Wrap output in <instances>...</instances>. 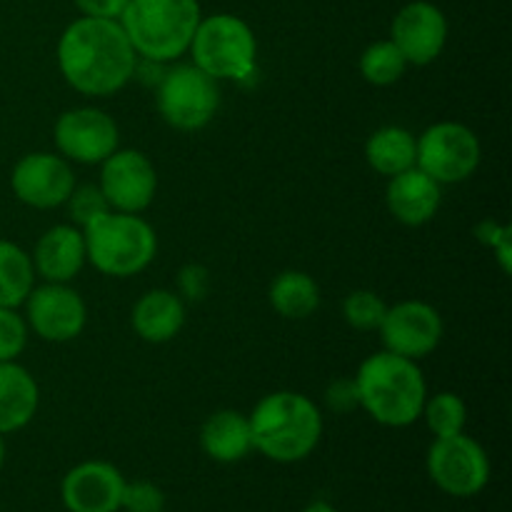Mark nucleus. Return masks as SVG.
<instances>
[{
	"instance_id": "nucleus-1",
	"label": "nucleus",
	"mask_w": 512,
	"mask_h": 512,
	"mask_svg": "<svg viewBox=\"0 0 512 512\" xmlns=\"http://www.w3.org/2000/svg\"><path fill=\"white\" fill-rule=\"evenodd\" d=\"M58 65L65 83L83 95H113L138 70V55L118 20L78 18L63 30Z\"/></svg>"
},
{
	"instance_id": "nucleus-2",
	"label": "nucleus",
	"mask_w": 512,
	"mask_h": 512,
	"mask_svg": "<svg viewBox=\"0 0 512 512\" xmlns=\"http://www.w3.org/2000/svg\"><path fill=\"white\" fill-rule=\"evenodd\" d=\"M358 405L380 425L405 428L423 415L425 405V378L415 360L395 355L390 350L375 353L360 365L358 378Z\"/></svg>"
},
{
	"instance_id": "nucleus-3",
	"label": "nucleus",
	"mask_w": 512,
	"mask_h": 512,
	"mask_svg": "<svg viewBox=\"0 0 512 512\" xmlns=\"http://www.w3.org/2000/svg\"><path fill=\"white\" fill-rule=\"evenodd\" d=\"M248 420L253 450L275 463L308 458L323 435V418L313 400L288 390L265 395Z\"/></svg>"
},
{
	"instance_id": "nucleus-4",
	"label": "nucleus",
	"mask_w": 512,
	"mask_h": 512,
	"mask_svg": "<svg viewBox=\"0 0 512 512\" xmlns=\"http://www.w3.org/2000/svg\"><path fill=\"white\" fill-rule=\"evenodd\" d=\"M200 18L198 0H128L118 23L135 55L150 63H170L188 53Z\"/></svg>"
},
{
	"instance_id": "nucleus-5",
	"label": "nucleus",
	"mask_w": 512,
	"mask_h": 512,
	"mask_svg": "<svg viewBox=\"0 0 512 512\" xmlns=\"http://www.w3.org/2000/svg\"><path fill=\"white\" fill-rule=\"evenodd\" d=\"M83 228L85 258L103 275L128 278L153 263L158 238L138 215L105 210Z\"/></svg>"
},
{
	"instance_id": "nucleus-6",
	"label": "nucleus",
	"mask_w": 512,
	"mask_h": 512,
	"mask_svg": "<svg viewBox=\"0 0 512 512\" xmlns=\"http://www.w3.org/2000/svg\"><path fill=\"white\" fill-rule=\"evenodd\" d=\"M193 65L213 80H245L253 75L258 43L253 28L230 13L200 18L193 35Z\"/></svg>"
},
{
	"instance_id": "nucleus-7",
	"label": "nucleus",
	"mask_w": 512,
	"mask_h": 512,
	"mask_svg": "<svg viewBox=\"0 0 512 512\" xmlns=\"http://www.w3.org/2000/svg\"><path fill=\"white\" fill-rule=\"evenodd\" d=\"M158 113L175 130H200L213 120L220 105L218 80L198 65H178L158 83Z\"/></svg>"
},
{
	"instance_id": "nucleus-8",
	"label": "nucleus",
	"mask_w": 512,
	"mask_h": 512,
	"mask_svg": "<svg viewBox=\"0 0 512 512\" xmlns=\"http://www.w3.org/2000/svg\"><path fill=\"white\" fill-rule=\"evenodd\" d=\"M415 165L443 183H463L480 165V140L468 125L438 123L415 140Z\"/></svg>"
},
{
	"instance_id": "nucleus-9",
	"label": "nucleus",
	"mask_w": 512,
	"mask_h": 512,
	"mask_svg": "<svg viewBox=\"0 0 512 512\" xmlns=\"http://www.w3.org/2000/svg\"><path fill=\"white\" fill-rule=\"evenodd\" d=\"M428 473L443 493L453 498H473L488 485L490 460L483 445L458 433L435 438L428 453Z\"/></svg>"
},
{
	"instance_id": "nucleus-10",
	"label": "nucleus",
	"mask_w": 512,
	"mask_h": 512,
	"mask_svg": "<svg viewBox=\"0 0 512 512\" xmlns=\"http://www.w3.org/2000/svg\"><path fill=\"white\" fill-rule=\"evenodd\" d=\"M158 175L153 163L138 150H115L103 160L100 193L110 210L118 213H143L155 198Z\"/></svg>"
},
{
	"instance_id": "nucleus-11",
	"label": "nucleus",
	"mask_w": 512,
	"mask_h": 512,
	"mask_svg": "<svg viewBox=\"0 0 512 512\" xmlns=\"http://www.w3.org/2000/svg\"><path fill=\"white\" fill-rule=\"evenodd\" d=\"M118 140L115 120L98 108L68 110L55 123V145L75 163H103L118 150Z\"/></svg>"
},
{
	"instance_id": "nucleus-12",
	"label": "nucleus",
	"mask_w": 512,
	"mask_h": 512,
	"mask_svg": "<svg viewBox=\"0 0 512 512\" xmlns=\"http://www.w3.org/2000/svg\"><path fill=\"white\" fill-rule=\"evenodd\" d=\"M378 330L390 353L418 360L438 348L443 338V320L433 305L405 300L388 308Z\"/></svg>"
},
{
	"instance_id": "nucleus-13",
	"label": "nucleus",
	"mask_w": 512,
	"mask_h": 512,
	"mask_svg": "<svg viewBox=\"0 0 512 512\" xmlns=\"http://www.w3.org/2000/svg\"><path fill=\"white\" fill-rule=\"evenodd\" d=\"M13 193L30 208L48 210L68 203L75 190L73 168L50 153H33L18 160L10 175Z\"/></svg>"
},
{
	"instance_id": "nucleus-14",
	"label": "nucleus",
	"mask_w": 512,
	"mask_h": 512,
	"mask_svg": "<svg viewBox=\"0 0 512 512\" xmlns=\"http://www.w3.org/2000/svg\"><path fill=\"white\" fill-rule=\"evenodd\" d=\"M28 323L48 343H68L85 328V303L65 283H48L25 298Z\"/></svg>"
},
{
	"instance_id": "nucleus-15",
	"label": "nucleus",
	"mask_w": 512,
	"mask_h": 512,
	"mask_svg": "<svg viewBox=\"0 0 512 512\" xmlns=\"http://www.w3.org/2000/svg\"><path fill=\"white\" fill-rule=\"evenodd\" d=\"M390 40L398 45L408 65H428L448 43V20L438 5L413 0L395 15Z\"/></svg>"
},
{
	"instance_id": "nucleus-16",
	"label": "nucleus",
	"mask_w": 512,
	"mask_h": 512,
	"mask_svg": "<svg viewBox=\"0 0 512 512\" xmlns=\"http://www.w3.org/2000/svg\"><path fill=\"white\" fill-rule=\"evenodd\" d=\"M125 478L115 465L88 460L70 470L60 485V498L68 512H118Z\"/></svg>"
},
{
	"instance_id": "nucleus-17",
	"label": "nucleus",
	"mask_w": 512,
	"mask_h": 512,
	"mask_svg": "<svg viewBox=\"0 0 512 512\" xmlns=\"http://www.w3.org/2000/svg\"><path fill=\"white\" fill-rule=\"evenodd\" d=\"M385 198H388V208L395 220H400L403 225H423L438 213L443 190H440L438 180L413 165L390 178Z\"/></svg>"
},
{
	"instance_id": "nucleus-18",
	"label": "nucleus",
	"mask_w": 512,
	"mask_h": 512,
	"mask_svg": "<svg viewBox=\"0 0 512 512\" xmlns=\"http://www.w3.org/2000/svg\"><path fill=\"white\" fill-rule=\"evenodd\" d=\"M85 238L73 225H55L35 245L33 268L48 283H68L85 263Z\"/></svg>"
},
{
	"instance_id": "nucleus-19",
	"label": "nucleus",
	"mask_w": 512,
	"mask_h": 512,
	"mask_svg": "<svg viewBox=\"0 0 512 512\" xmlns=\"http://www.w3.org/2000/svg\"><path fill=\"white\" fill-rule=\"evenodd\" d=\"M38 383L15 360L0 363V435L15 433L33 420L38 410Z\"/></svg>"
},
{
	"instance_id": "nucleus-20",
	"label": "nucleus",
	"mask_w": 512,
	"mask_h": 512,
	"mask_svg": "<svg viewBox=\"0 0 512 512\" xmlns=\"http://www.w3.org/2000/svg\"><path fill=\"white\" fill-rule=\"evenodd\" d=\"M185 323V308L170 290H150L135 303L133 328L148 343H168Z\"/></svg>"
},
{
	"instance_id": "nucleus-21",
	"label": "nucleus",
	"mask_w": 512,
	"mask_h": 512,
	"mask_svg": "<svg viewBox=\"0 0 512 512\" xmlns=\"http://www.w3.org/2000/svg\"><path fill=\"white\" fill-rule=\"evenodd\" d=\"M200 445L205 455L218 463H238L253 450L250 420L235 410H220L205 420L200 430Z\"/></svg>"
},
{
	"instance_id": "nucleus-22",
	"label": "nucleus",
	"mask_w": 512,
	"mask_h": 512,
	"mask_svg": "<svg viewBox=\"0 0 512 512\" xmlns=\"http://www.w3.org/2000/svg\"><path fill=\"white\" fill-rule=\"evenodd\" d=\"M365 160L370 168L378 170L380 175L403 173V170L415 165V138L410 130L398 128V125H388V128L375 130L365 143Z\"/></svg>"
},
{
	"instance_id": "nucleus-23",
	"label": "nucleus",
	"mask_w": 512,
	"mask_h": 512,
	"mask_svg": "<svg viewBox=\"0 0 512 512\" xmlns=\"http://www.w3.org/2000/svg\"><path fill=\"white\" fill-rule=\"evenodd\" d=\"M270 305L288 320L308 318L320 305L318 283L300 270H285L270 285Z\"/></svg>"
},
{
	"instance_id": "nucleus-24",
	"label": "nucleus",
	"mask_w": 512,
	"mask_h": 512,
	"mask_svg": "<svg viewBox=\"0 0 512 512\" xmlns=\"http://www.w3.org/2000/svg\"><path fill=\"white\" fill-rule=\"evenodd\" d=\"M33 260L15 243L0 240V308H18L33 290Z\"/></svg>"
},
{
	"instance_id": "nucleus-25",
	"label": "nucleus",
	"mask_w": 512,
	"mask_h": 512,
	"mask_svg": "<svg viewBox=\"0 0 512 512\" xmlns=\"http://www.w3.org/2000/svg\"><path fill=\"white\" fill-rule=\"evenodd\" d=\"M408 70V60L400 53L393 40H378L370 48H365L360 58V73L373 85H393Z\"/></svg>"
},
{
	"instance_id": "nucleus-26",
	"label": "nucleus",
	"mask_w": 512,
	"mask_h": 512,
	"mask_svg": "<svg viewBox=\"0 0 512 512\" xmlns=\"http://www.w3.org/2000/svg\"><path fill=\"white\" fill-rule=\"evenodd\" d=\"M423 415L435 438H450V435L463 433L468 408L455 393H438L433 400H425Z\"/></svg>"
},
{
	"instance_id": "nucleus-27",
	"label": "nucleus",
	"mask_w": 512,
	"mask_h": 512,
	"mask_svg": "<svg viewBox=\"0 0 512 512\" xmlns=\"http://www.w3.org/2000/svg\"><path fill=\"white\" fill-rule=\"evenodd\" d=\"M385 313H388V305L383 303L380 295H375L373 290H355L345 298L343 303V315L348 320V325L358 330H375L383 323Z\"/></svg>"
},
{
	"instance_id": "nucleus-28",
	"label": "nucleus",
	"mask_w": 512,
	"mask_h": 512,
	"mask_svg": "<svg viewBox=\"0 0 512 512\" xmlns=\"http://www.w3.org/2000/svg\"><path fill=\"white\" fill-rule=\"evenodd\" d=\"M28 340L25 320L15 313V308H0V363H10L18 358Z\"/></svg>"
},
{
	"instance_id": "nucleus-29",
	"label": "nucleus",
	"mask_w": 512,
	"mask_h": 512,
	"mask_svg": "<svg viewBox=\"0 0 512 512\" xmlns=\"http://www.w3.org/2000/svg\"><path fill=\"white\" fill-rule=\"evenodd\" d=\"M165 508V493L150 480H135V483H125L123 500H120V510L125 512H163Z\"/></svg>"
},
{
	"instance_id": "nucleus-30",
	"label": "nucleus",
	"mask_w": 512,
	"mask_h": 512,
	"mask_svg": "<svg viewBox=\"0 0 512 512\" xmlns=\"http://www.w3.org/2000/svg\"><path fill=\"white\" fill-rule=\"evenodd\" d=\"M68 203H70V215H73L75 223L80 225H88L90 220L98 218L100 213L110 210L108 203H105L103 193H100V188H93V185H85V188L73 190Z\"/></svg>"
},
{
	"instance_id": "nucleus-31",
	"label": "nucleus",
	"mask_w": 512,
	"mask_h": 512,
	"mask_svg": "<svg viewBox=\"0 0 512 512\" xmlns=\"http://www.w3.org/2000/svg\"><path fill=\"white\" fill-rule=\"evenodd\" d=\"M75 8L85 15V18H105L118 20L123 15L128 0H73Z\"/></svg>"
},
{
	"instance_id": "nucleus-32",
	"label": "nucleus",
	"mask_w": 512,
	"mask_h": 512,
	"mask_svg": "<svg viewBox=\"0 0 512 512\" xmlns=\"http://www.w3.org/2000/svg\"><path fill=\"white\" fill-rule=\"evenodd\" d=\"M328 403L335 410H350L353 405H358L355 380H338V383H333V388L328 390Z\"/></svg>"
},
{
	"instance_id": "nucleus-33",
	"label": "nucleus",
	"mask_w": 512,
	"mask_h": 512,
	"mask_svg": "<svg viewBox=\"0 0 512 512\" xmlns=\"http://www.w3.org/2000/svg\"><path fill=\"white\" fill-rule=\"evenodd\" d=\"M205 270L203 268H185L183 270V278H180V283H183L185 293L190 295V298H200L205 290Z\"/></svg>"
},
{
	"instance_id": "nucleus-34",
	"label": "nucleus",
	"mask_w": 512,
	"mask_h": 512,
	"mask_svg": "<svg viewBox=\"0 0 512 512\" xmlns=\"http://www.w3.org/2000/svg\"><path fill=\"white\" fill-rule=\"evenodd\" d=\"M303 512H338V510H335L330 503H323V500H318V503H310Z\"/></svg>"
},
{
	"instance_id": "nucleus-35",
	"label": "nucleus",
	"mask_w": 512,
	"mask_h": 512,
	"mask_svg": "<svg viewBox=\"0 0 512 512\" xmlns=\"http://www.w3.org/2000/svg\"><path fill=\"white\" fill-rule=\"evenodd\" d=\"M5 463V445H3V438H0V468H3Z\"/></svg>"
}]
</instances>
